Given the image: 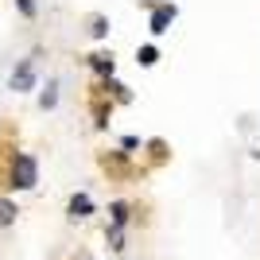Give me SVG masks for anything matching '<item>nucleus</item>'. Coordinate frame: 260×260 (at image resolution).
<instances>
[{"instance_id": "1", "label": "nucleus", "mask_w": 260, "mask_h": 260, "mask_svg": "<svg viewBox=\"0 0 260 260\" xmlns=\"http://www.w3.org/2000/svg\"><path fill=\"white\" fill-rule=\"evenodd\" d=\"M12 186H20V190L35 186V159L31 155H16V163H12Z\"/></svg>"}, {"instance_id": "2", "label": "nucleus", "mask_w": 260, "mask_h": 260, "mask_svg": "<svg viewBox=\"0 0 260 260\" xmlns=\"http://www.w3.org/2000/svg\"><path fill=\"white\" fill-rule=\"evenodd\" d=\"M35 74H31V62H20V70L12 74V89H31Z\"/></svg>"}, {"instance_id": "3", "label": "nucleus", "mask_w": 260, "mask_h": 260, "mask_svg": "<svg viewBox=\"0 0 260 260\" xmlns=\"http://www.w3.org/2000/svg\"><path fill=\"white\" fill-rule=\"evenodd\" d=\"M175 20V8H159L152 16V31H167V23Z\"/></svg>"}, {"instance_id": "4", "label": "nucleus", "mask_w": 260, "mask_h": 260, "mask_svg": "<svg viewBox=\"0 0 260 260\" xmlns=\"http://www.w3.org/2000/svg\"><path fill=\"white\" fill-rule=\"evenodd\" d=\"M89 210H93V202H89L86 194H74V202H70V214H74V217H86Z\"/></svg>"}, {"instance_id": "5", "label": "nucleus", "mask_w": 260, "mask_h": 260, "mask_svg": "<svg viewBox=\"0 0 260 260\" xmlns=\"http://www.w3.org/2000/svg\"><path fill=\"white\" fill-rule=\"evenodd\" d=\"M12 221H16V206L0 198V225H12Z\"/></svg>"}, {"instance_id": "6", "label": "nucleus", "mask_w": 260, "mask_h": 260, "mask_svg": "<svg viewBox=\"0 0 260 260\" xmlns=\"http://www.w3.org/2000/svg\"><path fill=\"white\" fill-rule=\"evenodd\" d=\"M93 66L105 74V70H113V58H109V54H93Z\"/></svg>"}, {"instance_id": "7", "label": "nucleus", "mask_w": 260, "mask_h": 260, "mask_svg": "<svg viewBox=\"0 0 260 260\" xmlns=\"http://www.w3.org/2000/svg\"><path fill=\"white\" fill-rule=\"evenodd\" d=\"M140 62H144V66L155 62V47H144V51H140Z\"/></svg>"}, {"instance_id": "8", "label": "nucleus", "mask_w": 260, "mask_h": 260, "mask_svg": "<svg viewBox=\"0 0 260 260\" xmlns=\"http://www.w3.org/2000/svg\"><path fill=\"white\" fill-rule=\"evenodd\" d=\"M47 105H54V82L47 86V93H43V109H47Z\"/></svg>"}, {"instance_id": "9", "label": "nucleus", "mask_w": 260, "mask_h": 260, "mask_svg": "<svg viewBox=\"0 0 260 260\" xmlns=\"http://www.w3.org/2000/svg\"><path fill=\"white\" fill-rule=\"evenodd\" d=\"M20 8H23V16H31V12H35V4H31V0H20Z\"/></svg>"}]
</instances>
